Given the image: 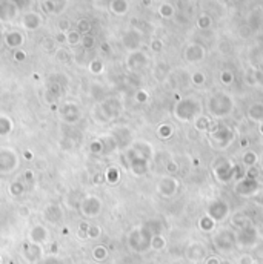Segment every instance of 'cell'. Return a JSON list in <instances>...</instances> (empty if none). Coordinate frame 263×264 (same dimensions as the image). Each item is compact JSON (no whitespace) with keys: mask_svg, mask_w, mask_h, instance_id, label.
<instances>
[{"mask_svg":"<svg viewBox=\"0 0 263 264\" xmlns=\"http://www.w3.org/2000/svg\"><path fill=\"white\" fill-rule=\"evenodd\" d=\"M262 166H263V155H262Z\"/></svg>","mask_w":263,"mask_h":264,"instance_id":"6da1fadb","label":"cell"}]
</instances>
